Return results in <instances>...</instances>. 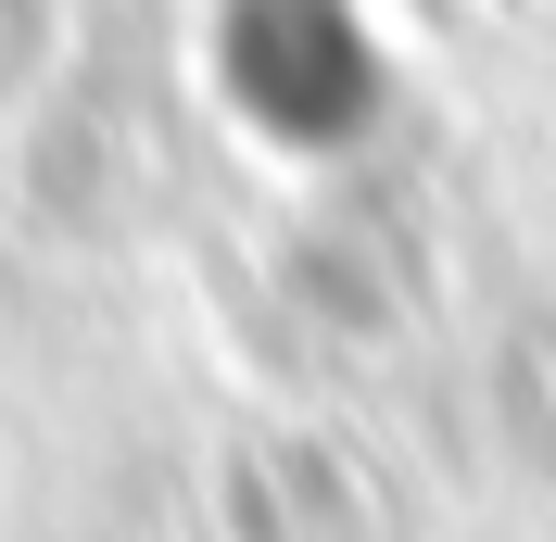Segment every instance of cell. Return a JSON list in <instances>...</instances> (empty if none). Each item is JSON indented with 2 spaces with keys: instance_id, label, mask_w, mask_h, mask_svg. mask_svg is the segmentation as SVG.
<instances>
[{
  "instance_id": "6da1fadb",
  "label": "cell",
  "mask_w": 556,
  "mask_h": 542,
  "mask_svg": "<svg viewBox=\"0 0 556 542\" xmlns=\"http://www.w3.org/2000/svg\"><path fill=\"white\" fill-rule=\"evenodd\" d=\"M0 38H13V0H0Z\"/></svg>"
}]
</instances>
